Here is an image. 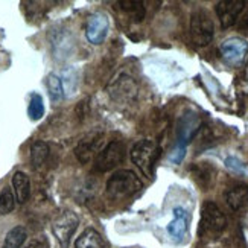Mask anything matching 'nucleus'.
I'll list each match as a JSON object with an SVG mask.
<instances>
[{
  "instance_id": "obj_1",
  "label": "nucleus",
  "mask_w": 248,
  "mask_h": 248,
  "mask_svg": "<svg viewBox=\"0 0 248 248\" xmlns=\"http://www.w3.org/2000/svg\"><path fill=\"white\" fill-rule=\"evenodd\" d=\"M143 185L137 174L129 169H117L114 174L107 180V193L114 198H131L142 190Z\"/></svg>"
},
{
  "instance_id": "obj_2",
  "label": "nucleus",
  "mask_w": 248,
  "mask_h": 248,
  "mask_svg": "<svg viewBox=\"0 0 248 248\" xmlns=\"http://www.w3.org/2000/svg\"><path fill=\"white\" fill-rule=\"evenodd\" d=\"M227 229V217L213 201H206L201 207L200 236L201 238L217 239Z\"/></svg>"
},
{
  "instance_id": "obj_3",
  "label": "nucleus",
  "mask_w": 248,
  "mask_h": 248,
  "mask_svg": "<svg viewBox=\"0 0 248 248\" xmlns=\"http://www.w3.org/2000/svg\"><path fill=\"white\" fill-rule=\"evenodd\" d=\"M161 154V148L155 140L143 139L139 140L131 148L133 163L142 170V174L148 178H154V168Z\"/></svg>"
},
{
  "instance_id": "obj_4",
  "label": "nucleus",
  "mask_w": 248,
  "mask_h": 248,
  "mask_svg": "<svg viewBox=\"0 0 248 248\" xmlns=\"http://www.w3.org/2000/svg\"><path fill=\"white\" fill-rule=\"evenodd\" d=\"M189 31H190V38L200 47L209 46L213 37H215V26L207 11L198 9L190 16V23H189Z\"/></svg>"
},
{
  "instance_id": "obj_5",
  "label": "nucleus",
  "mask_w": 248,
  "mask_h": 248,
  "mask_svg": "<svg viewBox=\"0 0 248 248\" xmlns=\"http://www.w3.org/2000/svg\"><path fill=\"white\" fill-rule=\"evenodd\" d=\"M78 225H79V218L72 210H64L53 218L50 229L61 248H69L75 232L78 230Z\"/></svg>"
},
{
  "instance_id": "obj_6",
  "label": "nucleus",
  "mask_w": 248,
  "mask_h": 248,
  "mask_svg": "<svg viewBox=\"0 0 248 248\" xmlns=\"http://www.w3.org/2000/svg\"><path fill=\"white\" fill-rule=\"evenodd\" d=\"M107 92L111 96L114 102L119 104H131L136 101L139 94V85L133 77L126 73H121L116 77L107 87Z\"/></svg>"
},
{
  "instance_id": "obj_7",
  "label": "nucleus",
  "mask_w": 248,
  "mask_h": 248,
  "mask_svg": "<svg viewBox=\"0 0 248 248\" xmlns=\"http://www.w3.org/2000/svg\"><path fill=\"white\" fill-rule=\"evenodd\" d=\"M126 154L125 145L119 140H111V142L99 151L94 160V170L98 172H108L119 166Z\"/></svg>"
},
{
  "instance_id": "obj_8",
  "label": "nucleus",
  "mask_w": 248,
  "mask_h": 248,
  "mask_svg": "<svg viewBox=\"0 0 248 248\" xmlns=\"http://www.w3.org/2000/svg\"><path fill=\"white\" fill-rule=\"evenodd\" d=\"M108 31H110V21L107 14L101 13H93L89 20H87V25H85V38L93 46H99L105 41L107 35H108Z\"/></svg>"
},
{
  "instance_id": "obj_9",
  "label": "nucleus",
  "mask_w": 248,
  "mask_h": 248,
  "mask_svg": "<svg viewBox=\"0 0 248 248\" xmlns=\"http://www.w3.org/2000/svg\"><path fill=\"white\" fill-rule=\"evenodd\" d=\"M219 53L222 60L230 66H239L248 55V43L241 37H232L221 43Z\"/></svg>"
},
{
  "instance_id": "obj_10",
  "label": "nucleus",
  "mask_w": 248,
  "mask_h": 248,
  "mask_svg": "<svg viewBox=\"0 0 248 248\" xmlns=\"http://www.w3.org/2000/svg\"><path fill=\"white\" fill-rule=\"evenodd\" d=\"M200 128H201L200 116L192 111L185 113L178 119V124H177V145L187 148L189 142H192L193 137L197 136Z\"/></svg>"
},
{
  "instance_id": "obj_11",
  "label": "nucleus",
  "mask_w": 248,
  "mask_h": 248,
  "mask_svg": "<svg viewBox=\"0 0 248 248\" xmlns=\"http://www.w3.org/2000/svg\"><path fill=\"white\" fill-rule=\"evenodd\" d=\"M245 2L244 0H222L218 2L215 6L217 16L219 18V23L222 29H229L233 25H236L241 13L245 9Z\"/></svg>"
},
{
  "instance_id": "obj_12",
  "label": "nucleus",
  "mask_w": 248,
  "mask_h": 248,
  "mask_svg": "<svg viewBox=\"0 0 248 248\" xmlns=\"http://www.w3.org/2000/svg\"><path fill=\"white\" fill-rule=\"evenodd\" d=\"M102 137H104L102 134L85 137L84 140H81V142L77 145V148H75V157L78 158L79 163L87 165L89 161H92L93 155L99 154V145H101Z\"/></svg>"
},
{
  "instance_id": "obj_13",
  "label": "nucleus",
  "mask_w": 248,
  "mask_h": 248,
  "mask_svg": "<svg viewBox=\"0 0 248 248\" xmlns=\"http://www.w3.org/2000/svg\"><path fill=\"white\" fill-rule=\"evenodd\" d=\"M225 204L234 213H242L248 209V186L236 185L225 192Z\"/></svg>"
},
{
  "instance_id": "obj_14",
  "label": "nucleus",
  "mask_w": 248,
  "mask_h": 248,
  "mask_svg": "<svg viewBox=\"0 0 248 248\" xmlns=\"http://www.w3.org/2000/svg\"><path fill=\"white\" fill-rule=\"evenodd\" d=\"M189 222L190 217L189 213L183 207L174 209V219L168 224V233L177 241H183V238L187 234L189 230Z\"/></svg>"
},
{
  "instance_id": "obj_15",
  "label": "nucleus",
  "mask_w": 248,
  "mask_h": 248,
  "mask_svg": "<svg viewBox=\"0 0 248 248\" xmlns=\"http://www.w3.org/2000/svg\"><path fill=\"white\" fill-rule=\"evenodd\" d=\"M50 45H52V50L55 53V58L61 60V58H67L70 57V53L73 50V38L69 32L64 31H58L55 32V37L50 38Z\"/></svg>"
},
{
  "instance_id": "obj_16",
  "label": "nucleus",
  "mask_w": 248,
  "mask_h": 248,
  "mask_svg": "<svg viewBox=\"0 0 248 248\" xmlns=\"http://www.w3.org/2000/svg\"><path fill=\"white\" fill-rule=\"evenodd\" d=\"M190 174L198 185L202 187V190H207L217 175V170L213 169L210 163H195L190 168Z\"/></svg>"
},
{
  "instance_id": "obj_17",
  "label": "nucleus",
  "mask_w": 248,
  "mask_h": 248,
  "mask_svg": "<svg viewBox=\"0 0 248 248\" xmlns=\"http://www.w3.org/2000/svg\"><path fill=\"white\" fill-rule=\"evenodd\" d=\"M13 189L17 202L25 204L31 197V180L25 172L17 170L13 175Z\"/></svg>"
},
{
  "instance_id": "obj_18",
  "label": "nucleus",
  "mask_w": 248,
  "mask_h": 248,
  "mask_svg": "<svg viewBox=\"0 0 248 248\" xmlns=\"http://www.w3.org/2000/svg\"><path fill=\"white\" fill-rule=\"evenodd\" d=\"M49 154L50 149L45 140H35L31 146V163L34 166V169L40 170L45 168V165L47 163Z\"/></svg>"
},
{
  "instance_id": "obj_19",
  "label": "nucleus",
  "mask_w": 248,
  "mask_h": 248,
  "mask_svg": "<svg viewBox=\"0 0 248 248\" xmlns=\"http://www.w3.org/2000/svg\"><path fill=\"white\" fill-rule=\"evenodd\" d=\"M75 248H105V244H104L102 236L94 229L89 227L78 236L77 241H75Z\"/></svg>"
},
{
  "instance_id": "obj_20",
  "label": "nucleus",
  "mask_w": 248,
  "mask_h": 248,
  "mask_svg": "<svg viewBox=\"0 0 248 248\" xmlns=\"http://www.w3.org/2000/svg\"><path fill=\"white\" fill-rule=\"evenodd\" d=\"M28 239V232L23 225H16L11 229L2 244V248H21Z\"/></svg>"
},
{
  "instance_id": "obj_21",
  "label": "nucleus",
  "mask_w": 248,
  "mask_h": 248,
  "mask_svg": "<svg viewBox=\"0 0 248 248\" xmlns=\"http://www.w3.org/2000/svg\"><path fill=\"white\" fill-rule=\"evenodd\" d=\"M46 89L49 93V98L52 102H60L64 98V85L62 81L58 75L55 73H49L46 77Z\"/></svg>"
},
{
  "instance_id": "obj_22",
  "label": "nucleus",
  "mask_w": 248,
  "mask_h": 248,
  "mask_svg": "<svg viewBox=\"0 0 248 248\" xmlns=\"http://www.w3.org/2000/svg\"><path fill=\"white\" fill-rule=\"evenodd\" d=\"M16 195L14 190L5 186L2 190H0V217H5V215H9L16 207Z\"/></svg>"
},
{
  "instance_id": "obj_23",
  "label": "nucleus",
  "mask_w": 248,
  "mask_h": 248,
  "mask_svg": "<svg viewBox=\"0 0 248 248\" xmlns=\"http://www.w3.org/2000/svg\"><path fill=\"white\" fill-rule=\"evenodd\" d=\"M28 114L32 121H40L45 116V104H43V98L38 93L31 94V101L28 107Z\"/></svg>"
},
{
  "instance_id": "obj_24",
  "label": "nucleus",
  "mask_w": 248,
  "mask_h": 248,
  "mask_svg": "<svg viewBox=\"0 0 248 248\" xmlns=\"http://www.w3.org/2000/svg\"><path fill=\"white\" fill-rule=\"evenodd\" d=\"M119 5H122V9H125L126 13H131L133 18L136 21H142L145 18L143 3H140V2H119Z\"/></svg>"
},
{
  "instance_id": "obj_25",
  "label": "nucleus",
  "mask_w": 248,
  "mask_h": 248,
  "mask_svg": "<svg viewBox=\"0 0 248 248\" xmlns=\"http://www.w3.org/2000/svg\"><path fill=\"white\" fill-rule=\"evenodd\" d=\"M225 166H227L230 170L236 172V174H244L245 172V166L244 163L239 160V158H236V157H229V158H225Z\"/></svg>"
},
{
  "instance_id": "obj_26",
  "label": "nucleus",
  "mask_w": 248,
  "mask_h": 248,
  "mask_svg": "<svg viewBox=\"0 0 248 248\" xmlns=\"http://www.w3.org/2000/svg\"><path fill=\"white\" fill-rule=\"evenodd\" d=\"M186 155V146H181V145H175V148L172 149V153L169 155L170 161L172 163H175V165H180L183 158H185Z\"/></svg>"
},
{
  "instance_id": "obj_27",
  "label": "nucleus",
  "mask_w": 248,
  "mask_h": 248,
  "mask_svg": "<svg viewBox=\"0 0 248 248\" xmlns=\"http://www.w3.org/2000/svg\"><path fill=\"white\" fill-rule=\"evenodd\" d=\"M41 247H43V244L38 239H32L29 244L25 245V248H41Z\"/></svg>"
},
{
  "instance_id": "obj_28",
  "label": "nucleus",
  "mask_w": 248,
  "mask_h": 248,
  "mask_svg": "<svg viewBox=\"0 0 248 248\" xmlns=\"http://www.w3.org/2000/svg\"><path fill=\"white\" fill-rule=\"evenodd\" d=\"M241 29H244V31L248 32V13L244 16V18H242V21H241Z\"/></svg>"
},
{
  "instance_id": "obj_29",
  "label": "nucleus",
  "mask_w": 248,
  "mask_h": 248,
  "mask_svg": "<svg viewBox=\"0 0 248 248\" xmlns=\"http://www.w3.org/2000/svg\"><path fill=\"white\" fill-rule=\"evenodd\" d=\"M244 78H245V81H248V61H247V64H245V72H244Z\"/></svg>"
}]
</instances>
